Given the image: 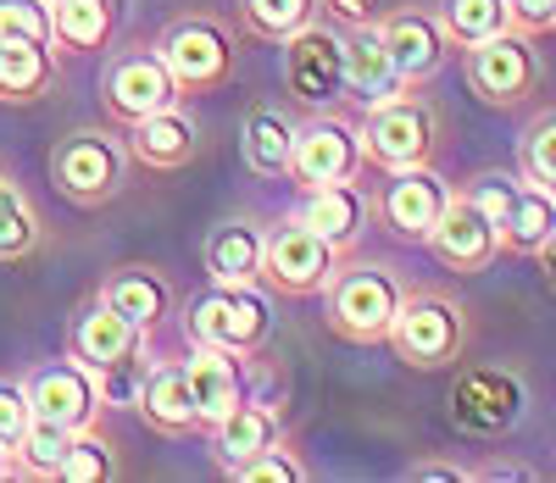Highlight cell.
<instances>
[{
    "label": "cell",
    "instance_id": "42",
    "mask_svg": "<svg viewBox=\"0 0 556 483\" xmlns=\"http://www.w3.org/2000/svg\"><path fill=\"white\" fill-rule=\"evenodd\" d=\"M534 262H540V278L551 283V295H556V233L540 245V256H534Z\"/></svg>",
    "mask_w": 556,
    "mask_h": 483
},
{
    "label": "cell",
    "instance_id": "17",
    "mask_svg": "<svg viewBox=\"0 0 556 483\" xmlns=\"http://www.w3.org/2000/svg\"><path fill=\"white\" fill-rule=\"evenodd\" d=\"M123 139H128V156L139 167H151V173H178V167H190L201 156V128L184 106H167V112H151V117L128 123Z\"/></svg>",
    "mask_w": 556,
    "mask_h": 483
},
{
    "label": "cell",
    "instance_id": "12",
    "mask_svg": "<svg viewBox=\"0 0 556 483\" xmlns=\"http://www.w3.org/2000/svg\"><path fill=\"white\" fill-rule=\"evenodd\" d=\"M367 167L362 156V128L334 117V112H317L306 123H295V156H290V178L301 189H323V183H356Z\"/></svg>",
    "mask_w": 556,
    "mask_h": 483
},
{
    "label": "cell",
    "instance_id": "11",
    "mask_svg": "<svg viewBox=\"0 0 556 483\" xmlns=\"http://www.w3.org/2000/svg\"><path fill=\"white\" fill-rule=\"evenodd\" d=\"M285 89L295 106L329 112L345 101V45L340 28L329 23H306L285 39Z\"/></svg>",
    "mask_w": 556,
    "mask_h": 483
},
{
    "label": "cell",
    "instance_id": "1",
    "mask_svg": "<svg viewBox=\"0 0 556 483\" xmlns=\"http://www.w3.org/2000/svg\"><path fill=\"white\" fill-rule=\"evenodd\" d=\"M401 278L379 262H340L323 289V322L345 345H390V328L401 312Z\"/></svg>",
    "mask_w": 556,
    "mask_h": 483
},
{
    "label": "cell",
    "instance_id": "32",
    "mask_svg": "<svg viewBox=\"0 0 556 483\" xmlns=\"http://www.w3.org/2000/svg\"><path fill=\"white\" fill-rule=\"evenodd\" d=\"M440 28H445V39L456 45V51H468V45L513 28V12H506V0H445Z\"/></svg>",
    "mask_w": 556,
    "mask_h": 483
},
{
    "label": "cell",
    "instance_id": "25",
    "mask_svg": "<svg viewBox=\"0 0 556 483\" xmlns=\"http://www.w3.org/2000/svg\"><path fill=\"white\" fill-rule=\"evenodd\" d=\"M245 356H228V351H206L195 345L190 361H184V378H190V395H195V411H201V428H212L217 417H228L240 401H245Z\"/></svg>",
    "mask_w": 556,
    "mask_h": 483
},
{
    "label": "cell",
    "instance_id": "6",
    "mask_svg": "<svg viewBox=\"0 0 556 483\" xmlns=\"http://www.w3.org/2000/svg\"><path fill=\"white\" fill-rule=\"evenodd\" d=\"M184 333H190V345L228 351V356L251 361L273 333V306L262 295V283H212L201 301H190Z\"/></svg>",
    "mask_w": 556,
    "mask_h": 483
},
{
    "label": "cell",
    "instance_id": "2",
    "mask_svg": "<svg viewBox=\"0 0 556 483\" xmlns=\"http://www.w3.org/2000/svg\"><path fill=\"white\" fill-rule=\"evenodd\" d=\"M156 51L167 73L178 78L184 94H212L223 84H235L240 73V34L228 28L217 12H178L162 23Z\"/></svg>",
    "mask_w": 556,
    "mask_h": 483
},
{
    "label": "cell",
    "instance_id": "26",
    "mask_svg": "<svg viewBox=\"0 0 556 483\" xmlns=\"http://www.w3.org/2000/svg\"><path fill=\"white\" fill-rule=\"evenodd\" d=\"M62 78V56L56 45H34V39H12L0 45V106H34L56 89Z\"/></svg>",
    "mask_w": 556,
    "mask_h": 483
},
{
    "label": "cell",
    "instance_id": "15",
    "mask_svg": "<svg viewBox=\"0 0 556 483\" xmlns=\"http://www.w3.org/2000/svg\"><path fill=\"white\" fill-rule=\"evenodd\" d=\"M28 406L45 422H62V428H89L101 417V383L84 361H45L23 378Z\"/></svg>",
    "mask_w": 556,
    "mask_h": 483
},
{
    "label": "cell",
    "instance_id": "18",
    "mask_svg": "<svg viewBox=\"0 0 556 483\" xmlns=\"http://www.w3.org/2000/svg\"><path fill=\"white\" fill-rule=\"evenodd\" d=\"M340 45H345V101H356L362 112L379 106V101H395L401 89H412L379 28H340Z\"/></svg>",
    "mask_w": 556,
    "mask_h": 483
},
{
    "label": "cell",
    "instance_id": "23",
    "mask_svg": "<svg viewBox=\"0 0 556 483\" xmlns=\"http://www.w3.org/2000/svg\"><path fill=\"white\" fill-rule=\"evenodd\" d=\"M128 0H51V45L56 56H96L123 28Z\"/></svg>",
    "mask_w": 556,
    "mask_h": 483
},
{
    "label": "cell",
    "instance_id": "13",
    "mask_svg": "<svg viewBox=\"0 0 556 483\" xmlns=\"http://www.w3.org/2000/svg\"><path fill=\"white\" fill-rule=\"evenodd\" d=\"M451 195L456 189L434 173V162L429 167H406V173H390V183H384V195H379V217H384V228L395 233V239H406V245H429V233H434V223H440V212L451 206Z\"/></svg>",
    "mask_w": 556,
    "mask_h": 483
},
{
    "label": "cell",
    "instance_id": "3",
    "mask_svg": "<svg viewBox=\"0 0 556 483\" xmlns=\"http://www.w3.org/2000/svg\"><path fill=\"white\" fill-rule=\"evenodd\" d=\"M128 139L112 128H73L51 144V183L62 189V201L96 212L106 201H117L128 189Z\"/></svg>",
    "mask_w": 556,
    "mask_h": 483
},
{
    "label": "cell",
    "instance_id": "37",
    "mask_svg": "<svg viewBox=\"0 0 556 483\" xmlns=\"http://www.w3.org/2000/svg\"><path fill=\"white\" fill-rule=\"evenodd\" d=\"M235 478H240V483H301V478H306V461H301L285 440H278V445H267L262 456H251Z\"/></svg>",
    "mask_w": 556,
    "mask_h": 483
},
{
    "label": "cell",
    "instance_id": "45",
    "mask_svg": "<svg viewBox=\"0 0 556 483\" xmlns=\"http://www.w3.org/2000/svg\"><path fill=\"white\" fill-rule=\"evenodd\" d=\"M551 34H556V28H551Z\"/></svg>",
    "mask_w": 556,
    "mask_h": 483
},
{
    "label": "cell",
    "instance_id": "35",
    "mask_svg": "<svg viewBox=\"0 0 556 483\" xmlns=\"http://www.w3.org/2000/svg\"><path fill=\"white\" fill-rule=\"evenodd\" d=\"M518 173L529 183H551L556 178V112L534 117L518 139Z\"/></svg>",
    "mask_w": 556,
    "mask_h": 483
},
{
    "label": "cell",
    "instance_id": "34",
    "mask_svg": "<svg viewBox=\"0 0 556 483\" xmlns=\"http://www.w3.org/2000/svg\"><path fill=\"white\" fill-rule=\"evenodd\" d=\"M62 478L67 483H106V478H117V450H112V440H106L96 422L73 433V450H67Z\"/></svg>",
    "mask_w": 556,
    "mask_h": 483
},
{
    "label": "cell",
    "instance_id": "28",
    "mask_svg": "<svg viewBox=\"0 0 556 483\" xmlns=\"http://www.w3.org/2000/svg\"><path fill=\"white\" fill-rule=\"evenodd\" d=\"M240 156L256 178H290V156H295V123L278 106H251L240 123Z\"/></svg>",
    "mask_w": 556,
    "mask_h": 483
},
{
    "label": "cell",
    "instance_id": "33",
    "mask_svg": "<svg viewBox=\"0 0 556 483\" xmlns=\"http://www.w3.org/2000/svg\"><path fill=\"white\" fill-rule=\"evenodd\" d=\"M240 23H245V34H256V39L285 45L295 28L317 23V0H240Z\"/></svg>",
    "mask_w": 556,
    "mask_h": 483
},
{
    "label": "cell",
    "instance_id": "9",
    "mask_svg": "<svg viewBox=\"0 0 556 483\" xmlns=\"http://www.w3.org/2000/svg\"><path fill=\"white\" fill-rule=\"evenodd\" d=\"M462 78H468L473 101H484V106H523L540 89L534 39L506 28V34H490V39L468 45V51H462Z\"/></svg>",
    "mask_w": 556,
    "mask_h": 483
},
{
    "label": "cell",
    "instance_id": "38",
    "mask_svg": "<svg viewBox=\"0 0 556 483\" xmlns=\"http://www.w3.org/2000/svg\"><path fill=\"white\" fill-rule=\"evenodd\" d=\"M28 422H34L28 390H23V383H0V445L17 450V440L28 433Z\"/></svg>",
    "mask_w": 556,
    "mask_h": 483
},
{
    "label": "cell",
    "instance_id": "36",
    "mask_svg": "<svg viewBox=\"0 0 556 483\" xmlns=\"http://www.w3.org/2000/svg\"><path fill=\"white\" fill-rule=\"evenodd\" d=\"M12 39L51 45V0H0V45Z\"/></svg>",
    "mask_w": 556,
    "mask_h": 483
},
{
    "label": "cell",
    "instance_id": "43",
    "mask_svg": "<svg viewBox=\"0 0 556 483\" xmlns=\"http://www.w3.org/2000/svg\"><path fill=\"white\" fill-rule=\"evenodd\" d=\"M7 478H17V450L0 445V483H7Z\"/></svg>",
    "mask_w": 556,
    "mask_h": 483
},
{
    "label": "cell",
    "instance_id": "10",
    "mask_svg": "<svg viewBox=\"0 0 556 483\" xmlns=\"http://www.w3.org/2000/svg\"><path fill=\"white\" fill-rule=\"evenodd\" d=\"M178 101H184V89L167 73L156 45H128V51H117L106 62V73H101V106H106V117L117 128L151 117V112H167Z\"/></svg>",
    "mask_w": 556,
    "mask_h": 483
},
{
    "label": "cell",
    "instance_id": "16",
    "mask_svg": "<svg viewBox=\"0 0 556 483\" xmlns=\"http://www.w3.org/2000/svg\"><path fill=\"white\" fill-rule=\"evenodd\" d=\"M67 356L84 361L89 372H112V367H123L134 356H146V328H134L123 312H112L96 295L67 328Z\"/></svg>",
    "mask_w": 556,
    "mask_h": 483
},
{
    "label": "cell",
    "instance_id": "30",
    "mask_svg": "<svg viewBox=\"0 0 556 483\" xmlns=\"http://www.w3.org/2000/svg\"><path fill=\"white\" fill-rule=\"evenodd\" d=\"M45 245V223L34 212V201L12 178H0V262H28L34 251Z\"/></svg>",
    "mask_w": 556,
    "mask_h": 483
},
{
    "label": "cell",
    "instance_id": "44",
    "mask_svg": "<svg viewBox=\"0 0 556 483\" xmlns=\"http://www.w3.org/2000/svg\"><path fill=\"white\" fill-rule=\"evenodd\" d=\"M545 189H551V195H556V178H551V183H545Z\"/></svg>",
    "mask_w": 556,
    "mask_h": 483
},
{
    "label": "cell",
    "instance_id": "39",
    "mask_svg": "<svg viewBox=\"0 0 556 483\" xmlns=\"http://www.w3.org/2000/svg\"><path fill=\"white\" fill-rule=\"evenodd\" d=\"M317 12H329L334 28H379L384 0H317Z\"/></svg>",
    "mask_w": 556,
    "mask_h": 483
},
{
    "label": "cell",
    "instance_id": "29",
    "mask_svg": "<svg viewBox=\"0 0 556 483\" xmlns=\"http://www.w3.org/2000/svg\"><path fill=\"white\" fill-rule=\"evenodd\" d=\"M556 233V195L545 183H518V195L513 206H506L501 217V251H513V256H540V245Z\"/></svg>",
    "mask_w": 556,
    "mask_h": 483
},
{
    "label": "cell",
    "instance_id": "4",
    "mask_svg": "<svg viewBox=\"0 0 556 483\" xmlns=\"http://www.w3.org/2000/svg\"><path fill=\"white\" fill-rule=\"evenodd\" d=\"M390 351L412 372H440L468 351V306L451 289H406L395 328H390Z\"/></svg>",
    "mask_w": 556,
    "mask_h": 483
},
{
    "label": "cell",
    "instance_id": "20",
    "mask_svg": "<svg viewBox=\"0 0 556 483\" xmlns=\"http://www.w3.org/2000/svg\"><path fill=\"white\" fill-rule=\"evenodd\" d=\"M134 411L146 417V428L167 433V440L201 433V411H195V395H190V378H184V361H156V367H146Z\"/></svg>",
    "mask_w": 556,
    "mask_h": 483
},
{
    "label": "cell",
    "instance_id": "21",
    "mask_svg": "<svg viewBox=\"0 0 556 483\" xmlns=\"http://www.w3.org/2000/svg\"><path fill=\"white\" fill-rule=\"evenodd\" d=\"M212 461L235 478L251 456H262L267 445L285 440V417H278V406H262V401H240L228 417H217L212 428Z\"/></svg>",
    "mask_w": 556,
    "mask_h": 483
},
{
    "label": "cell",
    "instance_id": "22",
    "mask_svg": "<svg viewBox=\"0 0 556 483\" xmlns=\"http://www.w3.org/2000/svg\"><path fill=\"white\" fill-rule=\"evenodd\" d=\"M295 217L306 228H317L340 256H351L367 217H374V201L362 195V183H323V189H301V212Z\"/></svg>",
    "mask_w": 556,
    "mask_h": 483
},
{
    "label": "cell",
    "instance_id": "31",
    "mask_svg": "<svg viewBox=\"0 0 556 483\" xmlns=\"http://www.w3.org/2000/svg\"><path fill=\"white\" fill-rule=\"evenodd\" d=\"M73 433L78 428H62V422H45V417H34L28 422V433L17 440V478H62V467H67V450H73Z\"/></svg>",
    "mask_w": 556,
    "mask_h": 483
},
{
    "label": "cell",
    "instance_id": "14",
    "mask_svg": "<svg viewBox=\"0 0 556 483\" xmlns=\"http://www.w3.org/2000/svg\"><path fill=\"white\" fill-rule=\"evenodd\" d=\"M429 251H434V262L445 272H484L501 256V228H495V217L479 201H468L456 189L451 206L434 223V233H429Z\"/></svg>",
    "mask_w": 556,
    "mask_h": 483
},
{
    "label": "cell",
    "instance_id": "27",
    "mask_svg": "<svg viewBox=\"0 0 556 483\" xmlns=\"http://www.w3.org/2000/svg\"><path fill=\"white\" fill-rule=\"evenodd\" d=\"M101 301L112 306V312H123L134 328H162L167 322V312H173V283L156 272V267H117V272H106V283H101Z\"/></svg>",
    "mask_w": 556,
    "mask_h": 483
},
{
    "label": "cell",
    "instance_id": "8",
    "mask_svg": "<svg viewBox=\"0 0 556 483\" xmlns=\"http://www.w3.org/2000/svg\"><path fill=\"white\" fill-rule=\"evenodd\" d=\"M529 411V390L513 367H468L456 383H451V401H445V417L456 433L468 440H501L513 433Z\"/></svg>",
    "mask_w": 556,
    "mask_h": 483
},
{
    "label": "cell",
    "instance_id": "41",
    "mask_svg": "<svg viewBox=\"0 0 556 483\" xmlns=\"http://www.w3.org/2000/svg\"><path fill=\"white\" fill-rule=\"evenodd\" d=\"M406 478L412 483H468L473 472L468 467H451V461H417V467H406Z\"/></svg>",
    "mask_w": 556,
    "mask_h": 483
},
{
    "label": "cell",
    "instance_id": "19",
    "mask_svg": "<svg viewBox=\"0 0 556 483\" xmlns=\"http://www.w3.org/2000/svg\"><path fill=\"white\" fill-rule=\"evenodd\" d=\"M379 34H384L390 56H395V67L412 89L424 78H434L445 67V56L456 51V45L445 39V28H440V17H429V12H384Z\"/></svg>",
    "mask_w": 556,
    "mask_h": 483
},
{
    "label": "cell",
    "instance_id": "5",
    "mask_svg": "<svg viewBox=\"0 0 556 483\" xmlns=\"http://www.w3.org/2000/svg\"><path fill=\"white\" fill-rule=\"evenodd\" d=\"M440 151V106L429 94L401 89L395 101L367 106L362 117V156L379 173H406V167H429Z\"/></svg>",
    "mask_w": 556,
    "mask_h": 483
},
{
    "label": "cell",
    "instance_id": "40",
    "mask_svg": "<svg viewBox=\"0 0 556 483\" xmlns=\"http://www.w3.org/2000/svg\"><path fill=\"white\" fill-rule=\"evenodd\" d=\"M506 12H513V28L529 39L556 28V0H506Z\"/></svg>",
    "mask_w": 556,
    "mask_h": 483
},
{
    "label": "cell",
    "instance_id": "7",
    "mask_svg": "<svg viewBox=\"0 0 556 483\" xmlns=\"http://www.w3.org/2000/svg\"><path fill=\"white\" fill-rule=\"evenodd\" d=\"M345 256L323 239L317 228H306L301 217H285L278 228H267V251H262V289L285 301H306L323 295Z\"/></svg>",
    "mask_w": 556,
    "mask_h": 483
},
{
    "label": "cell",
    "instance_id": "24",
    "mask_svg": "<svg viewBox=\"0 0 556 483\" xmlns=\"http://www.w3.org/2000/svg\"><path fill=\"white\" fill-rule=\"evenodd\" d=\"M262 251H267V228L256 217H223L206 233L201 262L212 283H262Z\"/></svg>",
    "mask_w": 556,
    "mask_h": 483
}]
</instances>
